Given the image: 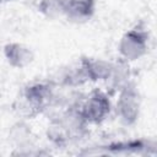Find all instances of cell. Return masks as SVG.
<instances>
[{"mask_svg":"<svg viewBox=\"0 0 157 157\" xmlns=\"http://www.w3.org/2000/svg\"><path fill=\"white\" fill-rule=\"evenodd\" d=\"M53 97V87L49 83L37 82L25 88L22 98L15 109L20 115L32 119L48 108Z\"/></svg>","mask_w":157,"mask_h":157,"instance_id":"cell-1","label":"cell"},{"mask_svg":"<svg viewBox=\"0 0 157 157\" xmlns=\"http://www.w3.org/2000/svg\"><path fill=\"white\" fill-rule=\"evenodd\" d=\"M78 108L83 118L88 123V125L90 124L98 125L103 123L109 115L112 109V103L109 96L104 91L99 88H94L78 104Z\"/></svg>","mask_w":157,"mask_h":157,"instance_id":"cell-2","label":"cell"},{"mask_svg":"<svg viewBox=\"0 0 157 157\" xmlns=\"http://www.w3.org/2000/svg\"><path fill=\"white\" fill-rule=\"evenodd\" d=\"M141 110V97L132 83L124 86L119 90L118 99L115 103V113L121 124L126 126L134 125Z\"/></svg>","mask_w":157,"mask_h":157,"instance_id":"cell-3","label":"cell"},{"mask_svg":"<svg viewBox=\"0 0 157 157\" xmlns=\"http://www.w3.org/2000/svg\"><path fill=\"white\" fill-rule=\"evenodd\" d=\"M148 49V33L139 27L126 31L118 44L120 58L125 61H134L142 58Z\"/></svg>","mask_w":157,"mask_h":157,"instance_id":"cell-4","label":"cell"},{"mask_svg":"<svg viewBox=\"0 0 157 157\" xmlns=\"http://www.w3.org/2000/svg\"><path fill=\"white\" fill-rule=\"evenodd\" d=\"M4 56L7 64L15 69H25L34 59L33 50L22 43H7L4 47Z\"/></svg>","mask_w":157,"mask_h":157,"instance_id":"cell-5","label":"cell"},{"mask_svg":"<svg viewBox=\"0 0 157 157\" xmlns=\"http://www.w3.org/2000/svg\"><path fill=\"white\" fill-rule=\"evenodd\" d=\"M64 5V16L72 22L88 21L96 9L94 0H61Z\"/></svg>","mask_w":157,"mask_h":157,"instance_id":"cell-6","label":"cell"},{"mask_svg":"<svg viewBox=\"0 0 157 157\" xmlns=\"http://www.w3.org/2000/svg\"><path fill=\"white\" fill-rule=\"evenodd\" d=\"M88 81H108L113 72V63L104 59L81 58L80 60Z\"/></svg>","mask_w":157,"mask_h":157,"instance_id":"cell-7","label":"cell"},{"mask_svg":"<svg viewBox=\"0 0 157 157\" xmlns=\"http://www.w3.org/2000/svg\"><path fill=\"white\" fill-rule=\"evenodd\" d=\"M47 137H48V140H50L54 145H56L59 147L66 146L69 144V141L71 140L70 134L67 132V130L65 129V126L61 124V121L59 119L53 120L52 124L48 126Z\"/></svg>","mask_w":157,"mask_h":157,"instance_id":"cell-8","label":"cell"},{"mask_svg":"<svg viewBox=\"0 0 157 157\" xmlns=\"http://www.w3.org/2000/svg\"><path fill=\"white\" fill-rule=\"evenodd\" d=\"M38 11L47 18L54 20L64 16V5L61 0H40L38 2Z\"/></svg>","mask_w":157,"mask_h":157,"instance_id":"cell-9","label":"cell"},{"mask_svg":"<svg viewBox=\"0 0 157 157\" xmlns=\"http://www.w3.org/2000/svg\"><path fill=\"white\" fill-rule=\"evenodd\" d=\"M9 1H11V0H0V5H2L5 2H9Z\"/></svg>","mask_w":157,"mask_h":157,"instance_id":"cell-10","label":"cell"}]
</instances>
